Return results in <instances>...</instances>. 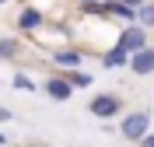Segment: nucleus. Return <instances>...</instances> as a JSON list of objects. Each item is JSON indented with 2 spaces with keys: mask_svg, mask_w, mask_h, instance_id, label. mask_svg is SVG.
Masks as SVG:
<instances>
[{
  "mask_svg": "<svg viewBox=\"0 0 154 147\" xmlns=\"http://www.w3.org/2000/svg\"><path fill=\"white\" fill-rule=\"evenodd\" d=\"M147 126H151V116H147V112H130L119 130H123L126 140H144L147 137Z\"/></svg>",
  "mask_w": 154,
  "mask_h": 147,
  "instance_id": "nucleus-1",
  "label": "nucleus"
},
{
  "mask_svg": "<svg viewBox=\"0 0 154 147\" xmlns=\"http://www.w3.org/2000/svg\"><path fill=\"white\" fill-rule=\"evenodd\" d=\"M116 46L123 49V53H140V49H147V32L140 28V25H130V28L119 35Z\"/></svg>",
  "mask_w": 154,
  "mask_h": 147,
  "instance_id": "nucleus-2",
  "label": "nucleus"
},
{
  "mask_svg": "<svg viewBox=\"0 0 154 147\" xmlns=\"http://www.w3.org/2000/svg\"><path fill=\"white\" fill-rule=\"evenodd\" d=\"M123 109V98H116V95H98L95 102H91V112H95L98 119H109V116H116Z\"/></svg>",
  "mask_w": 154,
  "mask_h": 147,
  "instance_id": "nucleus-3",
  "label": "nucleus"
},
{
  "mask_svg": "<svg viewBox=\"0 0 154 147\" xmlns=\"http://www.w3.org/2000/svg\"><path fill=\"white\" fill-rule=\"evenodd\" d=\"M46 91H49L53 98H60V102H67L74 88L67 84V77H49V81H46Z\"/></svg>",
  "mask_w": 154,
  "mask_h": 147,
  "instance_id": "nucleus-4",
  "label": "nucleus"
},
{
  "mask_svg": "<svg viewBox=\"0 0 154 147\" xmlns=\"http://www.w3.org/2000/svg\"><path fill=\"white\" fill-rule=\"evenodd\" d=\"M133 70H137V74H151V70H154V49L133 53Z\"/></svg>",
  "mask_w": 154,
  "mask_h": 147,
  "instance_id": "nucleus-5",
  "label": "nucleus"
},
{
  "mask_svg": "<svg viewBox=\"0 0 154 147\" xmlns=\"http://www.w3.org/2000/svg\"><path fill=\"white\" fill-rule=\"evenodd\" d=\"M133 18L140 21V28H154V4H140V11H133Z\"/></svg>",
  "mask_w": 154,
  "mask_h": 147,
  "instance_id": "nucleus-6",
  "label": "nucleus"
},
{
  "mask_svg": "<svg viewBox=\"0 0 154 147\" xmlns=\"http://www.w3.org/2000/svg\"><path fill=\"white\" fill-rule=\"evenodd\" d=\"M42 11H35V7H28V11H21V28H38L42 25Z\"/></svg>",
  "mask_w": 154,
  "mask_h": 147,
  "instance_id": "nucleus-7",
  "label": "nucleus"
},
{
  "mask_svg": "<svg viewBox=\"0 0 154 147\" xmlns=\"http://www.w3.org/2000/svg\"><path fill=\"white\" fill-rule=\"evenodd\" d=\"M56 63L60 67H77V63H81V53H74V49H56Z\"/></svg>",
  "mask_w": 154,
  "mask_h": 147,
  "instance_id": "nucleus-8",
  "label": "nucleus"
},
{
  "mask_svg": "<svg viewBox=\"0 0 154 147\" xmlns=\"http://www.w3.org/2000/svg\"><path fill=\"white\" fill-rule=\"evenodd\" d=\"M102 11H109V14H116V18H123V21H133V11L123 7V4H116V0L109 4V7H102Z\"/></svg>",
  "mask_w": 154,
  "mask_h": 147,
  "instance_id": "nucleus-9",
  "label": "nucleus"
},
{
  "mask_svg": "<svg viewBox=\"0 0 154 147\" xmlns=\"http://www.w3.org/2000/svg\"><path fill=\"white\" fill-rule=\"evenodd\" d=\"M123 63H126V53L119 46H116L112 53H105V67H123Z\"/></svg>",
  "mask_w": 154,
  "mask_h": 147,
  "instance_id": "nucleus-10",
  "label": "nucleus"
},
{
  "mask_svg": "<svg viewBox=\"0 0 154 147\" xmlns=\"http://www.w3.org/2000/svg\"><path fill=\"white\" fill-rule=\"evenodd\" d=\"M67 84L70 88H88V84H91V74H70Z\"/></svg>",
  "mask_w": 154,
  "mask_h": 147,
  "instance_id": "nucleus-11",
  "label": "nucleus"
},
{
  "mask_svg": "<svg viewBox=\"0 0 154 147\" xmlns=\"http://www.w3.org/2000/svg\"><path fill=\"white\" fill-rule=\"evenodd\" d=\"M14 53H18V46H14V42H11V39H0V60H11Z\"/></svg>",
  "mask_w": 154,
  "mask_h": 147,
  "instance_id": "nucleus-12",
  "label": "nucleus"
},
{
  "mask_svg": "<svg viewBox=\"0 0 154 147\" xmlns=\"http://www.w3.org/2000/svg\"><path fill=\"white\" fill-rule=\"evenodd\" d=\"M14 88H21V91H32L35 84H32V77H25V74H18V77H14Z\"/></svg>",
  "mask_w": 154,
  "mask_h": 147,
  "instance_id": "nucleus-13",
  "label": "nucleus"
},
{
  "mask_svg": "<svg viewBox=\"0 0 154 147\" xmlns=\"http://www.w3.org/2000/svg\"><path fill=\"white\" fill-rule=\"evenodd\" d=\"M116 4H123V7H130V11H133V7H140V4H144V0H116Z\"/></svg>",
  "mask_w": 154,
  "mask_h": 147,
  "instance_id": "nucleus-14",
  "label": "nucleus"
},
{
  "mask_svg": "<svg viewBox=\"0 0 154 147\" xmlns=\"http://www.w3.org/2000/svg\"><path fill=\"white\" fill-rule=\"evenodd\" d=\"M147 147H154V137H147Z\"/></svg>",
  "mask_w": 154,
  "mask_h": 147,
  "instance_id": "nucleus-15",
  "label": "nucleus"
},
{
  "mask_svg": "<svg viewBox=\"0 0 154 147\" xmlns=\"http://www.w3.org/2000/svg\"><path fill=\"white\" fill-rule=\"evenodd\" d=\"M0 144H4V133H0Z\"/></svg>",
  "mask_w": 154,
  "mask_h": 147,
  "instance_id": "nucleus-16",
  "label": "nucleus"
},
{
  "mask_svg": "<svg viewBox=\"0 0 154 147\" xmlns=\"http://www.w3.org/2000/svg\"><path fill=\"white\" fill-rule=\"evenodd\" d=\"M0 4H7V0H0Z\"/></svg>",
  "mask_w": 154,
  "mask_h": 147,
  "instance_id": "nucleus-17",
  "label": "nucleus"
},
{
  "mask_svg": "<svg viewBox=\"0 0 154 147\" xmlns=\"http://www.w3.org/2000/svg\"><path fill=\"white\" fill-rule=\"evenodd\" d=\"M84 4H91V0H84Z\"/></svg>",
  "mask_w": 154,
  "mask_h": 147,
  "instance_id": "nucleus-18",
  "label": "nucleus"
}]
</instances>
